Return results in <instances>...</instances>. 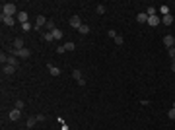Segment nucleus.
<instances>
[{
    "instance_id": "nucleus-1",
    "label": "nucleus",
    "mask_w": 175,
    "mask_h": 130,
    "mask_svg": "<svg viewBox=\"0 0 175 130\" xmlns=\"http://www.w3.org/2000/svg\"><path fill=\"white\" fill-rule=\"evenodd\" d=\"M2 14L4 16H10V18H14L18 12V8H16V4H12V2H6V4H2Z\"/></svg>"
},
{
    "instance_id": "nucleus-2",
    "label": "nucleus",
    "mask_w": 175,
    "mask_h": 130,
    "mask_svg": "<svg viewBox=\"0 0 175 130\" xmlns=\"http://www.w3.org/2000/svg\"><path fill=\"white\" fill-rule=\"evenodd\" d=\"M163 45L167 47V49L175 47V37H173V35H165V37H163Z\"/></svg>"
},
{
    "instance_id": "nucleus-3",
    "label": "nucleus",
    "mask_w": 175,
    "mask_h": 130,
    "mask_svg": "<svg viewBox=\"0 0 175 130\" xmlns=\"http://www.w3.org/2000/svg\"><path fill=\"white\" fill-rule=\"evenodd\" d=\"M45 25H47V18H45V16H37V20H35V27L41 29V27H45Z\"/></svg>"
},
{
    "instance_id": "nucleus-4",
    "label": "nucleus",
    "mask_w": 175,
    "mask_h": 130,
    "mask_svg": "<svg viewBox=\"0 0 175 130\" xmlns=\"http://www.w3.org/2000/svg\"><path fill=\"white\" fill-rule=\"evenodd\" d=\"M14 72H16V68H14V66H10V64H4V66H2V74H4V76H12Z\"/></svg>"
},
{
    "instance_id": "nucleus-5",
    "label": "nucleus",
    "mask_w": 175,
    "mask_h": 130,
    "mask_svg": "<svg viewBox=\"0 0 175 130\" xmlns=\"http://www.w3.org/2000/svg\"><path fill=\"white\" fill-rule=\"evenodd\" d=\"M8 117H10V120H19V117H21V111L14 109V111H10V113H8Z\"/></svg>"
},
{
    "instance_id": "nucleus-6",
    "label": "nucleus",
    "mask_w": 175,
    "mask_h": 130,
    "mask_svg": "<svg viewBox=\"0 0 175 130\" xmlns=\"http://www.w3.org/2000/svg\"><path fill=\"white\" fill-rule=\"evenodd\" d=\"M160 16H150L148 18V25H152V27H156V25H160Z\"/></svg>"
},
{
    "instance_id": "nucleus-7",
    "label": "nucleus",
    "mask_w": 175,
    "mask_h": 130,
    "mask_svg": "<svg viewBox=\"0 0 175 130\" xmlns=\"http://www.w3.org/2000/svg\"><path fill=\"white\" fill-rule=\"evenodd\" d=\"M70 25H72V27H76V29L82 25V20H80V16H72V18H70Z\"/></svg>"
},
{
    "instance_id": "nucleus-8",
    "label": "nucleus",
    "mask_w": 175,
    "mask_h": 130,
    "mask_svg": "<svg viewBox=\"0 0 175 130\" xmlns=\"http://www.w3.org/2000/svg\"><path fill=\"white\" fill-rule=\"evenodd\" d=\"M136 21H140V23H148V14L146 12H140L136 16Z\"/></svg>"
},
{
    "instance_id": "nucleus-9",
    "label": "nucleus",
    "mask_w": 175,
    "mask_h": 130,
    "mask_svg": "<svg viewBox=\"0 0 175 130\" xmlns=\"http://www.w3.org/2000/svg\"><path fill=\"white\" fill-rule=\"evenodd\" d=\"M0 20L4 21L6 25H14V23H16V20H14V18H10V16H4V14L0 16Z\"/></svg>"
},
{
    "instance_id": "nucleus-10",
    "label": "nucleus",
    "mask_w": 175,
    "mask_h": 130,
    "mask_svg": "<svg viewBox=\"0 0 175 130\" xmlns=\"http://www.w3.org/2000/svg\"><path fill=\"white\" fill-rule=\"evenodd\" d=\"M47 68L51 72V76H60V68H57V66H53V64H49Z\"/></svg>"
},
{
    "instance_id": "nucleus-11",
    "label": "nucleus",
    "mask_w": 175,
    "mask_h": 130,
    "mask_svg": "<svg viewBox=\"0 0 175 130\" xmlns=\"http://www.w3.org/2000/svg\"><path fill=\"white\" fill-rule=\"evenodd\" d=\"M78 31H80V35H88V33H90V25H86V23H82V25L78 27Z\"/></svg>"
},
{
    "instance_id": "nucleus-12",
    "label": "nucleus",
    "mask_w": 175,
    "mask_h": 130,
    "mask_svg": "<svg viewBox=\"0 0 175 130\" xmlns=\"http://www.w3.org/2000/svg\"><path fill=\"white\" fill-rule=\"evenodd\" d=\"M14 49H16V51H19V49H24V39H21V37H18V39L14 41Z\"/></svg>"
},
{
    "instance_id": "nucleus-13",
    "label": "nucleus",
    "mask_w": 175,
    "mask_h": 130,
    "mask_svg": "<svg viewBox=\"0 0 175 130\" xmlns=\"http://www.w3.org/2000/svg\"><path fill=\"white\" fill-rule=\"evenodd\" d=\"M72 78L76 80V82H80V80H84V76H82V72L76 68V70H72Z\"/></svg>"
},
{
    "instance_id": "nucleus-14",
    "label": "nucleus",
    "mask_w": 175,
    "mask_h": 130,
    "mask_svg": "<svg viewBox=\"0 0 175 130\" xmlns=\"http://www.w3.org/2000/svg\"><path fill=\"white\" fill-rule=\"evenodd\" d=\"M18 21L21 23V25H24V23H27V14L26 12H19L18 14Z\"/></svg>"
},
{
    "instance_id": "nucleus-15",
    "label": "nucleus",
    "mask_w": 175,
    "mask_h": 130,
    "mask_svg": "<svg viewBox=\"0 0 175 130\" xmlns=\"http://www.w3.org/2000/svg\"><path fill=\"white\" fill-rule=\"evenodd\" d=\"M162 23L163 25H171V23H173V16H171V14H169V16H163Z\"/></svg>"
},
{
    "instance_id": "nucleus-16",
    "label": "nucleus",
    "mask_w": 175,
    "mask_h": 130,
    "mask_svg": "<svg viewBox=\"0 0 175 130\" xmlns=\"http://www.w3.org/2000/svg\"><path fill=\"white\" fill-rule=\"evenodd\" d=\"M8 64L14 66V68H18V56H14V54L12 56H8Z\"/></svg>"
},
{
    "instance_id": "nucleus-17",
    "label": "nucleus",
    "mask_w": 175,
    "mask_h": 130,
    "mask_svg": "<svg viewBox=\"0 0 175 130\" xmlns=\"http://www.w3.org/2000/svg\"><path fill=\"white\" fill-rule=\"evenodd\" d=\"M53 39H55V41L62 39V31H60V29H58V27H57V29H55V31H53Z\"/></svg>"
},
{
    "instance_id": "nucleus-18",
    "label": "nucleus",
    "mask_w": 175,
    "mask_h": 130,
    "mask_svg": "<svg viewBox=\"0 0 175 130\" xmlns=\"http://www.w3.org/2000/svg\"><path fill=\"white\" fill-rule=\"evenodd\" d=\"M146 14H148V18H150V16H158V10H156L154 6H148V10H146Z\"/></svg>"
},
{
    "instance_id": "nucleus-19",
    "label": "nucleus",
    "mask_w": 175,
    "mask_h": 130,
    "mask_svg": "<svg viewBox=\"0 0 175 130\" xmlns=\"http://www.w3.org/2000/svg\"><path fill=\"white\" fill-rule=\"evenodd\" d=\"M35 122H37V117H29V118H27V122H26V124H27V128H31Z\"/></svg>"
},
{
    "instance_id": "nucleus-20",
    "label": "nucleus",
    "mask_w": 175,
    "mask_h": 130,
    "mask_svg": "<svg viewBox=\"0 0 175 130\" xmlns=\"http://www.w3.org/2000/svg\"><path fill=\"white\" fill-rule=\"evenodd\" d=\"M113 41H115V43H117V45H119V47H121V45H123V43H125L123 35H119V33H117V37H115V39H113Z\"/></svg>"
},
{
    "instance_id": "nucleus-21",
    "label": "nucleus",
    "mask_w": 175,
    "mask_h": 130,
    "mask_svg": "<svg viewBox=\"0 0 175 130\" xmlns=\"http://www.w3.org/2000/svg\"><path fill=\"white\" fill-rule=\"evenodd\" d=\"M43 39H45L47 43H51V41H55V39H53V33H49V31H47V33H43Z\"/></svg>"
},
{
    "instance_id": "nucleus-22",
    "label": "nucleus",
    "mask_w": 175,
    "mask_h": 130,
    "mask_svg": "<svg viewBox=\"0 0 175 130\" xmlns=\"http://www.w3.org/2000/svg\"><path fill=\"white\" fill-rule=\"evenodd\" d=\"M24 107H26V103H24L21 99H18V101H16V109H18V111H24Z\"/></svg>"
},
{
    "instance_id": "nucleus-23",
    "label": "nucleus",
    "mask_w": 175,
    "mask_h": 130,
    "mask_svg": "<svg viewBox=\"0 0 175 130\" xmlns=\"http://www.w3.org/2000/svg\"><path fill=\"white\" fill-rule=\"evenodd\" d=\"M0 62H2V66H4V64H8V54L0 52Z\"/></svg>"
},
{
    "instance_id": "nucleus-24",
    "label": "nucleus",
    "mask_w": 175,
    "mask_h": 130,
    "mask_svg": "<svg viewBox=\"0 0 175 130\" xmlns=\"http://www.w3.org/2000/svg\"><path fill=\"white\" fill-rule=\"evenodd\" d=\"M160 12H162L163 16H169V14H171L169 12V6H160Z\"/></svg>"
},
{
    "instance_id": "nucleus-25",
    "label": "nucleus",
    "mask_w": 175,
    "mask_h": 130,
    "mask_svg": "<svg viewBox=\"0 0 175 130\" xmlns=\"http://www.w3.org/2000/svg\"><path fill=\"white\" fill-rule=\"evenodd\" d=\"M64 49H66V51H74V49H76V45H74L72 41H68V43L64 45Z\"/></svg>"
},
{
    "instance_id": "nucleus-26",
    "label": "nucleus",
    "mask_w": 175,
    "mask_h": 130,
    "mask_svg": "<svg viewBox=\"0 0 175 130\" xmlns=\"http://www.w3.org/2000/svg\"><path fill=\"white\" fill-rule=\"evenodd\" d=\"M95 12L97 14H105V6H103V4H97V6H95Z\"/></svg>"
},
{
    "instance_id": "nucleus-27",
    "label": "nucleus",
    "mask_w": 175,
    "mask_h": 130,
    "mask_svg": "<svg viewBox=\"0 0 175 130\" xmlns=\"http://www.w3.org/2000/svg\"><path fill=\"white\" fill-rule=\"evenodd\" d=\"M167 54H169V58H171V60H175V47L167 49Z\"/></svg>"
},
{
    "instance_id": "nucleus-28",
    "label": "nucleus",
    "mask_w": 175,
    "mask_h": 130,
    "mask_svg": "<svg viewBox=\"0 0 175 130\" xmlns=\"http://www.w3.org/2000/svg\"><path fill=\"white\" fill-rule=\"evenodd\" d=\"M21 27H24V31H31V29H33V25L29 23V21H27V23H24Z\"/></svg>"
},
{
    "instance_id": "nucleus-29",
    "label": "nucleus",
    "mask_w": 175,
    "mask_h": 130,
    "mask_svg": "<svg viewBox=\"0 0 175 130\" xmlns=\"http://www.w3.org/2000/svg\"><path fill=\"white\" fill-rule=\"evenodd\" d=\"M107 35H109V37H113V39H115V37H117V31H115V29H109V31H107Z\"/></svg>"
},
{
    "instance_id": "nucleus-30",
    "label": "nucleus",
    "mask_w": 175,
    "mask_h": 130,
    "mask_svg": "<svg viewBox=\"0 0 175 130\" xmlns=\"http://www.w3.org/2000/svg\"><path fill=\"white\" fill-rule=\"evenodd\" d=\"M167 117H169V118H175V109H173V107H171V111L167 113Z\"/></svg>"
},
{
    "instance_id": "nucleus-31",
    "label": "nucleus",
    "mask_w": 175,
    "mask_h": 130,
    "mask_svg": "<svg viewBox=\"0 0 175 130\" xmlns=\"http://www.w3.org/2000/svg\"><path fill=\"white\" fill-rule=\"evenodd\" d=\"M45 120V115H37V122H43Z\"/></svg>"
},
{
    "instance_id": "nucleus-32",
    "label": "nucleus",
    "mask_w": 175,
    "mask_h": 130,
    "mask_svg": "<svg viewBox=\"0 0 175 130\" xmlns=\"http://www.w3.org/2000/svg\"><path fill=\"white\" fill-rule=\"evenodd\" d=\"M171 70L175 72V60H173V62H171Z\"/></svg>"
},
{
    "instance_id": "nucleus-33",
    "label": "nucleus",
    "mask_w": 175,
    "mask_h": 130,
    "mask_svg": "<svg viewBox=\"0 0 175 130\" xmlns=\"http://www.w3.org/2000/svg\"><path fill=\"white\" fill-rule=\"evenodd\" d=\"M173 109H175V101H173Z\"/></svg>"
}]
</instances>
